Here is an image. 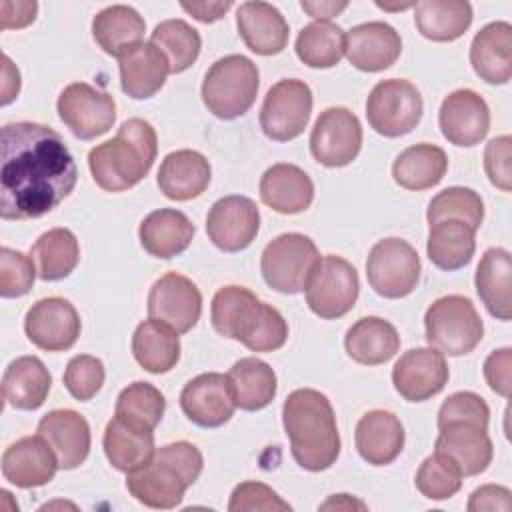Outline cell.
Wrapping results in <instances>:
<instances>
[{
    "instance_id": "cell-6",
    "label": "cell",
    "mask_w": 512,
    "mask_h": 512,
    "mask_svg": "<svg viewBox=\"0 0 512 512\" xmlns=\"http://www.w3.org/2000/svg\"><path fill=\"white\" fill-rule=\"evenodd\" d=\"M258 86V66L242 54H228L208 68L202 80V102L216 118L234 120L252 108Z\"/></svg>"
},
{
    "instance_id": "cell-10",
    "label": "cell",
    "mask_w": 512,
    "mask_h": 512,
    "mask_svg": "<svg viewBox=\"0 0 512 512\" xmlns=\"http://www.w3.org/2000/svg\"><path fill=\"white\" fill-rule=\"evenodd\" d=\"M424 112L420 90L402 78L380 80L366 100V118L374 132L398 138L412 132Z\"/></svg>"
},
{
    "instance_id": "cell-27",
    "label": "cell",
    "mask_w": 512,
    "mask_h": 512,
    "mask_svg": "<svg viewBox=\"0 0 512 512\" xmlns=\"http://www.w3.org/2000/svg\"><path fill=\"white\" fill-rule=\"evenodd\" d=\"M404 426L396 414L388 410L366 412L354 432L360 458L372 466L392 464L404 448Z\"/></svg>"
},
{
    "instance_id": "cell-5",
    "label": "cell",
    "mask_w": 512,
    "mask_h": 512,
    "mask_svg": "<svg viewBox=\"0 0 512 512\" xmlns=\"http://www.w3.org/2000/svg\"><path fill=\"white\" fill-rule=\"evenodd\" d=\"M204 466L202 452L186 442H170L154 450L152 458L126 474V488L140 504L158 510L176 508L188 486H192Z\"/></svg>"
},
{
    "instance_id": "cell-12",
    "label": "cell",
    "mask_w": 512,
    "mask_h": 512,
    "mask_svg": "<svg viewBox=\"0 0 512 512\" xmlns=\"http://www.w3.org/2000/svg\"><path fill=\"white\" fill-rule=\"evenodd\" d=\"M312 114V90L304 80H278L260 108V128L274 142L298 138Z\"/></svg>"
},
{
    "instance_id": "cell-28",
    "label": "cell",
    "mask_w": 512,
    "mask_h": 512,
    "mask_svg": "<svg viewBox=\"0 0 512 512\" xmlns=\"http://www.w3.org/2000/svg\"><path fill=\"white\" fill-rule=\"evenodd\" d=\"M212 168L204 154L196 150H176L164 156L156 182L160 192L176 202L198 198L210 184Z\"/></svg>"
},
{
    "instance_id": "cell-25",
    "label": "cell",
    "mask_w": 512,
    "mask_h": 512,
    "mask_svg": "<svg viewBox=\"0 0 512 512\" xmlns=\"http://www.w3.org/2000/svg\"><path fill=\"white\" fill-rule=\"evenodd\" d=\"M118 68L122 92L134 100L152 98L170 74L166 54L152 42H140L120 54Z\"/></svg>"
},
{
    "instance_id": "cell-53",
    "label": "cell",
    "mask_w": 512,
    "mask_h": 512,
    "mask_svg": "<svg viewBox=\"0 0 512 512\" xmlns=\"http://www.w3.org/2000/svg\"><path fill=\"white\" fill-rule=\"evenodd\" d=\"M510 366H512V350L500 348L494 350L484 362V378L492 392L508 398L510 396Z\"/></svg>"
},
{
    "instance_id": "cell-56",
    "label": "cell",
    "mask_w": 512,
    "mask_h": 512,
    "mask_svg": "<svg viewBox=\"0 0 512 512\" xmlns=\"http://www.w3.org/2000/svg\"><path fill=\"white\" fill-rule=\"evenodd\" d=\"M180 8L184 12H188L190 16H194L196 20L210 24L216 22L220 18H224V14L232 8L230 0H220V2H180Z\"/></svg>"
},
{
    "instance_id": "cell-47",
    "label": "cell",
    "mask_w": 512,
    "mask_h": 512,
    "mask_svg": "<svg viewBox=\"0 0 512 512\" xmlns=\"http://www.w3.org/2000/svg\"><path fill=\"white\" fill-rule=\"evenodd\" d=\"M462 472L446 454L434 452L416 472V488L424 498L448 500L462 488Z\"/></svg>"
},
{
    "instance_id": "cell-23",
    "label": "cell",
    "mask_w": 512,
    "mask_h": 512,
    "mask_svg": "<svg viewBox=\"0 0 512 512\" xmlns=\"http://www.w3.org/2000/svg\"><path fill=\"white\" fill-rule=\"evenodd\" d=\"M38 434L52 446L62 470L78 468L88 458L92 442L90 426L76 410H50L38 422Z\"/></svg>"
},
{
    "instance_id": "cell-2",
    "label": "cell",
    "mask_w": 512,
    "mask_h": 512,
    "mask_svg": "<svg viewBox=\"0 0 512 512\" xmlns=\"http://www.w3.org/2000/svg\"><path fill=\"white\" fill-rule=\"evenodd\" d=\"M282 422L296 464L310 472L328 470L340 454L336 416L326 394L298 388L282 406Z\"/></svg>"
},
{
    "instance_id": "cell-52",
    "label": "cell",
    "mask_w": 512,
    "mask_h": 512,
    "mask_svg": "<svg viewBox=\"0 0 512 512\" xmlns=\"http://www.w3.org/2000/svg\"><path fill=\"white\" fill-rule=\"evenodd\" d=\"M512 138L508 134L496 136L486 144L484 170L488 180L502 192L512 188Z\"/></svg>"
},
{
    "instance_id": "cell-35",
    "label": "cell",
    "mask_w": 512,
    "mask_h": 512,
    "mask_svg": "<svg viewBox=\"0 0 512 512\" xmlns=\"http://www.w3.org/2000/svg\"><path fill=\"white\" fill-rule=\"evenodd\" d=\"M102 446L108 462L120 472H132L144 466L154 454V430L134 426L114 416L104 430Z\"/></svg>"
},
{
    "instance_id": "cell-1",
    "label": "cell",
    "mask_w": 512,
    "mask_h": 512,
    "mask_svg": "<svg viewBox=\"0 0 512 512\" xmlns=\"http://www.w3.org/2000/svg\"><path fill=\"white\" fill-rule=\"evenodd\" d=\"M78 180L64 138L38 122H10L0 130V216L40 218L64 202Z\"/></svg>"
},
{
    "instance_id": "cell-44",
    "label": "cell",
    "mask_w": 512,
    "mask_h": 512,
    "mask_svg": "<svg viewBox=\"0 0 512 512\" xmlns=\"http://www.w3.org/2000/svg\"><path fill=\"white\" fill-rule=\"evenodd\" d=\"M150 42L166 54L170 74H180L188 70L198 60L202 48L198 30L180 18L160 22L152 32Z\"/></svg>"
},
{
    "instance_id": "cell-59",
    "label": "cell",
    "mask_w": 512,
    "mask_h": 512,
    "mask_svg": "<svg viewBox=\"0 0 512 512\" xmlns=\"http://www.w3.org/2000/svg\"><path fill=\"white\" fill-rule=\"evenodd\" d=\"M330 508H336V510L360 508V510H364L366 506H364V502L354 500V498H350L348 494H334V496H330L324 504H320V510H330Z\"/></svg>"
},
{
    "instance_id": "cell-14",
    "label": "cell",
    "mask_w": 512,
    "mask_h": 512,
    "mask_svg": "<svg viewBox=\"0 0 512 512\" xmlns=\"http://www.w3.org/2000/svg\"><path fill=\"white\" fill-rule=\"evenodd\" d=\"M362 148V124L348 108L332 106L320 112L310 132V152L328 168H342L356 160Z\"/></svg>"
},
{
    "instance_id": "cell-16",
    "label": "cell",
    "mask_w": 512,
    "mask_h": 512,
    "mask_svg": "<svg viewBox=\"0 0 512 512\" xmlns=\"http://www.w3.org/2000/svg\"><path fill=\"white\" fill-rule=\"evenodd\" d=\"M202 314V294L198 286L178 274L160 276L148 294V316L174 328L178 334L190 332Z\"/></svg>"
},
{
    "instance_id": "cell-17",
    "label": "cell",
    "mask_w": 512,
    "mask_h": 512,
    "mask_svg": "<svg viewBox=\"0 0 512 512\" xmlns=\"http://www.w3.org/2000/svg\"><path fill=\"white\" fill-rule=\"evenodd\" d=\"M260 230V212L248 196H224L212 204L206 216L210 242L222 252H240L248 248Z\"/></svg>"
},
{
    "instance_id": "cell-20",
    "label": "cell",
    "mask_w": 512,
    "mask_h": 512,
    "mask_svg": "<svg viewBox=\"0 0 512 512\" xmlns=\"http://www.w3.org/2000/svg\"><path fill=\"white\" fill-rule=\"evenodd\" d=\"M438 124L450 144L476 146L490 130V110L478 92L460 88L442 100Z\"/></svg>"
},
{
    "instance_id": "cell-49",
    "label": "cell",
    "mask_w": 512,
    "mask_h": 512,
    "mask_svg": "<svg viewBox=\"0 0 512 512\" xmlns=\"http://www.w3.org/2000/svg\"><path fill=\"white\" fill-rule=\"evenodd\" d=\"M104 376V364L100 358L78 354L68 362L64 370V386L76 400L86 402L96 396V392H100Z\"/></svg>"
},
{
    "instance_id": "cell-13",
    "label": "cell",
    "mask_w": 512,
    "mask_h": 512,
    "mask_svg": "<svg viewBox=\"0 0 512 512\" xmlns=\"http://www.w3.org/2000/svg\"><path fill=\"white\" fill-rule=\"evenodd\" d=\"M58 116L80 140H94L106 134L116 120L114 98L86 82L68 84L56 102Z\"/></svg>"
},
{
    "instance_id": "cell-18",
    "label": "cell",
    "mask_w": 512,
    "mask_h": 512,
    "mask_svg": "<svg viewBox=\"0 0 512 512\" xmlns=\"http://www.w3.org/2000/svg\"><path fill=\"white\" fill-rule=\"evenodd\" d=\"M448 364L436 348H412L404 352L392 368V384L408 402H424L448 384Z\"/></svg>"
},
{
    "instance_id": "cell-22",
    "label": "cell",
    "mask_w": 512,
    "mask_h": 512,
    "mask_svg": "<svg viewBox=\"0 0 512 512\" xmlns=\"http://www.w3.org/2000/svg\"><path fill=\"white\" fill-rule=\"evenodd\" d=\"M402 52L400 34L386 22H364L346 32L344 54L362 72L390 68Z\"/></svg>"
},
{
    "instance_id": "cell-29",
    "label": "cell",
    "mask_w": 512,
    "mask_h": 512,
    "mask_svg": "<svg viewBox=\"0 0 512 512\" xmlns=\"http://www.w3.org/2000/svg\"><path fill=\"white\" fill-rule=\"evenodd\" d=\"M260 198L278 214H300L314 200V184L296 164L280 162L262 174Z\"/></svg>"
},
{
    "instance_id": "cell-55",
    "label": "cell",
    "mask_w": 512,
    "mask_h": 512,
    "mask_svg": "<svg viewBox=\"0 0 512 512\" xmlns=\"http://www.w3.org/2000/svg\"><path fill=\"white\" fill-rule=\"evenodd\" d=\"M2 30L24 28L34 22L38 4L36 2H2Z\"/></svg>"
},
{
    "instance_id": "cell-4",
    "label": "cell",
    "mask_w": 512,
    "mask_h": 512,
    "mask_svg": "<svg viewBox=\"0 0 512 512\" xmlns=\"http://www.w3.org/2000/svg\"><path fill=\"white\" fill-rule=\"evenodd\" d=\"M158 154L156 130L144 118H128L116 136L88 152L94 182L106 192L134 188L152 168Z\"/></svg>"
},
{
    "instance_id": "cell-34",
    "label": "cell",
    "mask_w": 512,
    "mask_h": 512,
    "mask_svg": "<svg viewBox=\"0 0 512 512\" xmlns=\"http://www.w3.org/2000/svg\"><path fill=\"white\" fill-rule=\"evenodd\" d=\"M510 274H512L510 252L506 248H488L480 258V264L474 276L476 292L482 304L496 320H502V322H508L512 316Z\"/></svg>"
},
{
    "instance_id": "cell-33",
    "label": "cell",
    "mask_w": 512,
    "mask_h": 512,
    "mask_svg": "<svg viewBox=\"0 0 512 512\" xmlns=\"http://www.w3.org/2000/svg\"><path fill=\"white\" fill-rule=\"evenodd\" d=\"M344 348L354 362L364 366H378L396 356L400 350V336L388 320L366 316L348 328L344 336Z\"/></svg>"
},
{
    "instance_id": "cell-15",
    "label": "cell",
    "mask_w": 512,
    "mask_h": 512,
    "mask_svg": "<svg viewBox=\"0 0 512 512\" xmlns=\"http://www.w3.org/2000/svg\"><path fill=\"white\" fill-rule=\"evenodd\" d=\"M80 316L74 304L60 296L34 302L24 318L28 340L46 352L70 350L80 336Z\"/></svg>"
},
{
    "instance_id": "cell-38",
    "label": "cell",
    "mask_w": 512,
    "mask_h": 512,
    "mask_svg": "<svg viewBox=\"0 0 512 512\" xmlns=\"http://www.w3.org/2000/svg\"><path fill=\"white\" fill-rule=\"evenodd\" d=\"M446 170V152L440 146L428 142H420L402 150L392 164L394 182L406 190L416 192L436 186L444 178Z\"/></svg>"
},
{
    "instance_id": "cell-37",
    "label": "cell",
    "mask_w": 512,
    "mask_h": 512,
    "mask_svg": "<svg viewBox=\"0 0 512 512\" xmlns=\"http://www.w3.org/2000/svg\"><path fill=\"white\" fill-rule=\"evenodd\" d=\"M426 252L430 262L446 272L464 268L476 252V230L462 220L430 224Z\"/></svg>"
},
{
    "instance_id": "cell-11",
    "label": "cell",
    "mask_w": 512,
    "mask_h": 512,
    "mask_svg": "<svg viewBox=\"0 0 512 512\" xmlns=\"http://www.w3.org/2000/svg\"><path fill=\"white\" fill-rule=\"evenodd\" d=\"M304 292L306 304L316 316L324 320L342 318L354 308L358 300V272L342 256H320Z\"/></svg>"
},
{
    "instance_id": "cell-54",
    "label": "cell",
    "mask_w": 512,
    "mask_h": 512,
    "mask_svg": "<svg viewBox=\"0 0 512 512\" xmlns=\"http://www.w3.org/2000/svg\"><path fill=\"white\" fill-rule=\"evenodd\" d=\"M468 510L470 512H480V510L508 512V510H512V492L506 486L484 484L470 494Z\"/></svg>"
},
{
    "instance_id": "cell-46",
    "label": "cell",
    "mask_w": 512,
    "mask_h": 512,
    "mask_svg": "<svg viewBox=\"0 0 512 512\" xmlns=\"http://www.w3.org/2000/svg\"><path fill=\"white\" fill-rule=\"evenodd\" d=\"M428 224L440 222V220H462L474 230L480 228L484 220V202L478 192L464 186H450L438 192L426 212Z\"/></svg>"
},
{
    "instance_id": "cell-40",
    "label": "cell",
    "mask_w": 512,
    "mask_h": 512,
    "mask_svg": "<svg viewBox=\"0 0 512 512\" xmlns=\"http://www.w3.org/2000/svg\"><path fill=\"white\" fill-rule=\"evenodd\" d=\"M228 380L232 384V392L236 398V406L246 412H256L266 408L278 388V380L270 364L260 358L248 356L240 358L228 370Z\"/></svg>"
},
{
    "instance_id": "cell-26",
    "label": "cell",
    "mask_w": 512,
    "mask_h": 512,
    "mask_svg": "<svg viewBox=\"0 0 512 512\" xmlns=\"http://www.w3.org/2000/svg\"><path fill=\"white\" fill-rule=\"evenodd\" d=\"M236 26L244 44L260 56L280 54L288 44V22L268 2H244L236 10Z\"/></svg>"
},
{
    "instance_id": "cell-36",
    "label": "cell",
    "mask_w": 512,
    "mask_h": 512,
    "mask_svg": "<svg viewBox=\"0 0 512 512\" xmlns=\"http://www.w3.org/2000/svg\"><path fill=\"white\" fill-rule=\"evenodd\" d=\"M132 354L150 374L170 372L180 360L178 332L160 320H144L132 334Z\"/></svg>"
},
{
    "instance_id": "cell-21",
    "label": "cell",
    "mask_w": 512,
    "mask_h": 512,
    "mask_svg": "<svg viewBox=\"0 0 512 512\" xmlns=\"http://www.w3.org/2000/svg\"><path fill=\"white\" fill-rule=\"evenodd\" d=\"M60 468L52 446L40 436H24L2 454V476L18 488L48 484Z\"/></svg>"
},
{
    "instance_id": "cell-50",
    "label": "cell",
    "mask_w": 512,
    "mask_h": 512,
    "mask_svg": "<svg viewBox=\"0 0 512 512\" xmlns=\"http://www.w3.org/2000/svg\"><path fill=\"white\" fill-rule=\"evenodd\" d=\"M490 408L486 400L474 392L450 394L438 410V428L452 422H470L480 428H488Z\"/></svg>"
},
{
    "instance_id": "cell-41",
    "label": "cell",
    "mask_w": 512,
    "mask_h": 512,
    "mask_svg": "<svg viewBox=\"0 0 512 512\" xmlns=\"http://www.w3.org/2000/svg\"><path fill=\"white\" fill-rule=\"evenodd\" d=\"M414 24L432 42H454L472 24V6L462 0H422L416 4Z\"/></svg>"
},
{
    "instance_id": "cell-58",
    "label": "cell",
    "mask_w": 512,
    "mask_h": 512,
    "mask_svg": "<svg viewBox=\"0 0 512 512\" xmlns=\"http://www.w3.org/2000/svg\"><path fill=\"white\" fill-rule=\"evenodd\" d=\"M300 8L308 12L316 22H330V18L338 16L342 10L348 8V2H308L302 0Z\"/></svg>"
},
{
    "instance_id": "cell-3",
    "label": "cell",
    "mask_w": 512,
    "mask_h": 512,
    "mask_svg": "<svg viewBox=\"0 0 512 512\" xmlns=\"http://www.w3.org/2000/svg\"><path fill=\"white\" fill-rule=\"evenodd\" d=\"M210 318L220 336L232 338L252 352H274L288 340L284 316L244 286L220 288L212 298Z\"/></svg>"
},
{
    "instance_id": "cell-24",
    "label": "cell",
    "mask_w": 512,
    "mask_h": 512,
    "mask_svg": "<svg viewBox=\"0 0 512 512\" xmlns=\"http://www.w3.org/2000/svg\"><path fill=\"white\" fill-rule=\"evenodd\" d=\"M440 434L434 442V452L446 454L456 462L462 476L482 474L494 456V446L488 428L470 422H452L438 428Z\"/></svg>"
},
{
    "instance_id": "cell-43",
    "label": "cell",
    "mask_w": 512,
    "mask_h": 512,
    "mask_svg": "<svg viewBox=\"0 0 512 512\" xmlns=\"http://www.w3.org/2000/svg\"><path fill=\"white\" fill-rule=\"evenodd\" d=\"M346 32L334 22H310L296 38V56L310 68H332L344 56Z\"/></svg>"
},
{
    "instance_id": "cell-7",
    "label": "cell",
    "mask_w": 512,
    "mask_h": 512,
    "mask_svg": "<svg viewBox=\"0 0 512 512\" xmlns=\"http://www.w3.org/2000/svg\"><path fill=\"white\" fill-rule=\"evenodd\" d=\"M426 342L442 354H470L484 336V324L470 298L448 294L434 300L424 314Z\"/></svg>"
},
{
    "instance_id": "cell-48",
    "label": "cell",
    "mask_w": 512,
    "mask_h": 512,
    "mask_svg": "<svg viewBox=\"0 0 512 512\" xmlns=\"http://www.w3.org/2000/svg\"><path fill=\"white\" fill-rule=\"evenodd\" d=\"M36 266L32 256L20 250L0 248V294L2 298H18L32 290L36 280Z\"/></svg>"
},
{
    "instance_id": "cell-51",
    "label": "cell",
    "mask_w": 512,
    "mask_h": 512,
    "mask_svg": "<svg viewBox=\"0 0 512 512\" xmlns=\"http://www.w3.org/2000/svg\"><path fill=\"white\" fill-rule=\"evenodd\" d=\"M230 512H252V510H264V512H274V510H292V506L282 500L270 486L262 482H240L228 502Z\"/></svg>"
},
{
    "instance_id": "cell-32",
    "label": "cell",
    "mask_w": 512,
    "mask_h": 512,
    "mask_svg": "<svg viewBox=\"0 0 512 512\" xmlns=\"http://www.w3.org/2000/svg\"><path fill=\"white\" fill-rule=\"evenodd\" d=\"M52 376L36 356H20L8 364L2 376V396L16 410L40 408L50 392Z\"/></svg>"
},
{
    "instance_id": "cell-9",
    "label": "cell",
    "mask_w": 512,
    "mask_h": 512,
    "mask_svg": "<svg viewBox=\"0 0 512 512\" xmlns=\"http://www.w3.org/2000/svg\"><path fill=\"white\" fill-rule=\"evenodd\" d=\"M420 256L416 248L402 238L378 240L366 260V278L370 288L382 298H404L420 282Z\"/></svg>"
},
{
    "instance_id": "cell-8",
    "label": "cell",
    "mask_w": 512,
    "mask_h": 512,
    "mask_svg": "<svg viewBox=\"0 0 512 512\" xmlns=\"http://www.w3.org/2000/svg\"><path fill=\"white\" fill-rule=\"evenodd\" d=\"M318 260V248L308 236L300 232H286L266 244L260 258V270L264 282L272 290L298 294L306 288Z\"/></svg>"
},
{
    "instance_id": "cell-39",
    "label": "cell",
    "mask_w": 512,
    "mask_h": 512,
    "mask_svg": "<svg viewBox=\"0 0 512 512\" xmlns=\"http://www.w3.org/2000/svg\"><path fill=\"white\" fill-rule=\"evenodd\" d=\"M146 32L144 18L126 4H112L100 10L92 20L96 44L110 56H120L142 42Z\"/></svg>"
},
{
    "instance_id": "cell-57",
    "label": "cell",
    "mask_w": 512,
    "mask_h": 512,
    "mask_svg": "<svg viewBox=\"0 0 512 512\" xmlns=\"http://www.w3.org/2000/svg\"><path fill=\"white\" fill-rule=\"evenodd\" d=\"M2 62H4V66H2V78L4 80H2V100L0 102H2V106H6L20 92V72L6 54L2 56Z\"/></svg>"
},
{
    "instance_id": "cell-45",
    "label": "cell",
    "mask_w": 512,
    "mask_h": 512,
    "mask_svg": "<svg viewBox=\"0 0 512 512\" xmlns=\"http://www.w3.org/2000/svg\"><path fill=\"white\" fill-rule=\"evenodd\" d=\"M164 410L166 400L156 386L150 382H132L118 394L114 416L134 426L154 430L160 424Z\"/></svg>"
},
{
    "instance_id": "cell-19",
    "label": "cell",
    "mask_w": 512,
    "mask_h": 512,
    "mask_svg": "<svg viewBox=\"0 0 512 512\" xmlns=\"http://www.w3.org/2000/svg\"><path fill=\"white\" fill-rule=\"evenodd\" d=\"M180 408L186 418L200 428H218L226 424L236 410V398L228 376L206 372L192 378L180 392Z\"/></svg>"
},
{
    "instance_id": "cell-30",
    "label": "cell",
    "mask_w": 512,
    "mask_h": 512,
    "mask_svg": "<svg viewBox=\"0 0 512 512\" xmlns=\"http://www.w3.org/2000/svg\"><path fill=\"white\" fill-rule=\"evenodd\" d=\"M470 64L484 82L506 84L512 76V26L498 20L480 28L470 44Z\"/></svg>"
},
{
    "instance_id": "cell-31",
    "label": "cell",
    "mask_w": 512,
    "mask_h": 512,
    "mask_svg": "<svg viewBox=\"0 0 512 512\" xmlns=\"http://www.w3.org/2000/svg\"><path fill=\"white\" fill-rule=\"evenodd\" d=\"M138 236L142 248L150 256L170 260L190 246L194 238V224L176 208H160L140 222Z\"/></svg>"
},
{
    "instance_id": "cell-42",
    "label": "cell",
    "mask_w": 512,
    "mask_h": 512,
    "mask_svg": "<svg viewBox=\"0 0 512 512\" xmlns=\"http://www.w3.org/2000/svg\"><path fill=\"white\" fill-rule=\"evenodd\" d=\"M38 276L46 282L68 278L80 260V246L72 230L52 228L44 232L30 248Z\"/></svg>"
}]
</instances>
